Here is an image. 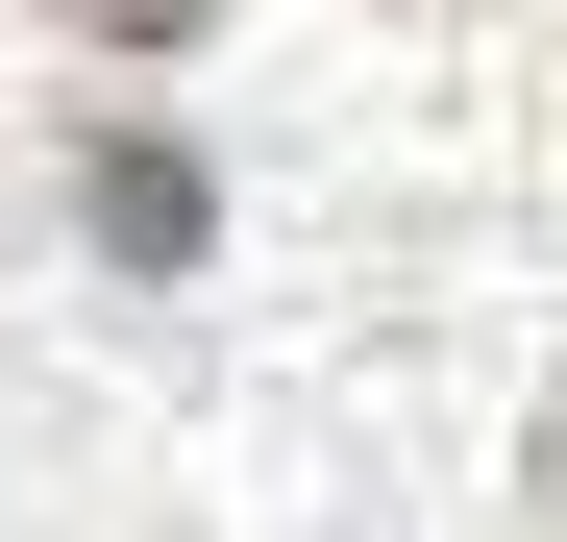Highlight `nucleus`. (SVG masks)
<instances>
[{"instance_id": "1", "label": "nucleus", "mask_w": 567, "mask_h": 542, "mask_svg": "<svg viewBox=\"0 0 567 542\" xmlns=\"http://www.w3.org/2000/svg\"><path fill=\"white\" fill-rule=\"evenodd\" d=\"M74 198H100V247H124V271H173V247H198V173H173V148H100Z\"/></svg>"}, {"instance_id": "2", "label": "nucleus", "mask_w": 567, "mask_h": 542, "mask_svg": "<svg viewBox=\"0 0 567 542\" xmlns=\"http://www.w3.org/2000/svg\"><path fill=\"white\" fill-rule=\"evenodd\" d=\"M50 25H100V50H198L223 0H50Z\"/></svg>"}, {"instance_id": "3", "label": "nucleus", "mask_w": 567, "mask_h": 542, "mask_svg": "<svg viewBox=\"0 0 567 542\" xmlns=\"http://www.w3.org/2000/svg\"><path fill=\"white\" fill-rule=\"evenodd\" d=\"M543 493H567V444H543Z\"/></svg>"}]
</instances>
